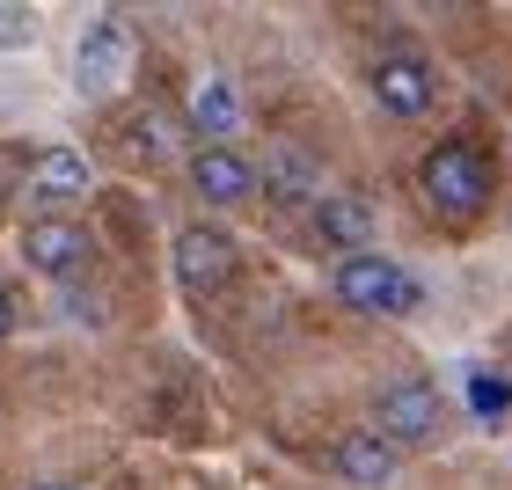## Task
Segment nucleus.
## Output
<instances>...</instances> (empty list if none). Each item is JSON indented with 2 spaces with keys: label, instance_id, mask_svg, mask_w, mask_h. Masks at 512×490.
Listing matches in <instances>:
<instances>
[{
  "label": "nucleus",
  "instance_id": "1",
  "mask_svg": "<svg viewBox=\"0 0 512 490\" xmlns=\"http://www.w3.org/2000/svg\"><path fill=\"white\" fill-rule=\"evenodd\" d=\"M337 300L344 308H359V315H417V300H425V286H417L410 271H395L388 256H337Z\"/></svg>",
  "mask_w": 512,
  "mask_h": 490
},
{
  "label": "nucleus",
  "instance_id": "2",
  "mask_svg": "<svg viewBox=\"0 0 512 490\" xmlns=\"http://www.w3.org/2000/svg\"><path fill=\"white\" fill-rule=\"evenodd\" d=\"M425 198L439 220H476L483 205H491V169L461 147V139H447L432 161H425Z\"/></svg>",
  "mask_w": 512,
  "mask_h": 490
},
{
  "label": "nucleus",
  "instance_id": "3",
  "mask_svg": "<svg viewBox=\"0 0 512 490\" xmlns=\"http://www.w3.org/2000/svg\"><path fill=\"white\" fill-rule=\"evenodd\" d=\"M439 417H447V403H439L432 381H388L374 395V432L388 439V447H425V439L439 432Z\"/></svg>",
  "mask_w": 512,
  "mask_h": 490
},
{
  "label": "nucleus",
  "instance_id": "4",
  "mask_svg": "<svg viewBox=\"0 0 512 490\" xmlns=\"http://www.w3.org/2000/svg\"><path fill=\"white\" fill-rule=\"evenodd\" d=\"M176 278H183V293H220L227 278H235V242L220 235V227H183L176 235Z\"/></svg>",
  "mask_w": 512,
  "mask_h": 490
},
{
  "label": "nucleus",
  "instance_id": "5",
  "mask_svg": "<svg viewBox=\"0 0 512 490\" xmlns=\"http://www.w3.org/2000/svg\"><path fill=\"white\" fill-rule=\"evenodd\" d=\"M22 264L44 271V278H74L88 264V227H74V220H30V227H22Z\"/></svg>",
  "mask_w": 512,
  "mask_h": 490
},
{
  "label": "nucleus",
  "instance_id": "6",
  "mask_svg": "<svg viewBox=\"0 0 512 490\" xmlns=\"http://www.w3.org/2000/svg\"><path fill=\"white\" fill-rule=\"evenodd\" d=\"M374 103L388 110V118H425L432 110V66L417 52H388L374 66Z\"/></svg>",
  "mask_w": 512,
  "mask_h": 490
},
{
  "label": "nucleus",
  "instance_id": "7",
  "mask_svg": "<svg viewBox=\"0 0 512 490\" xmlns=\"http://www.w3.org/2000/svg\"><path fill=\"white\" fill-rule=\"evenodd\" d=\"M308 227H315V242H330L337 256H366V242H374V213H366L359 198H344V191H322L308 205Z\"/></svg>",
  "mask_w": 512,
  "mask_h": 490
},
{
  "label": "nucleus",
  "instance_id": "8",
  "mask_svg": "<svg viewBox=\"0 0 512 490\" xmlns=\"http://www.w3.org/2000/svg\"><path fill=\"white\" fill-rule=\"evenodd\" d=\"M191 191L205 205H242L256 191V161H242L235 147H198L191 154Z\"/></svg>",
  "mask_w": 512,
  "mask_h": 490
},
{
  "label": "nucleus",
  "instance_id": "9",
  "mask_svg": "<svg viewBox=\"0 0 512 490\" xmlns=\"http://www.w3.org/2000/svg\"><path fill=\"white\" fill-rule=\"evenodd\" d=\"M125 59H132V44H125L118 22H88V30H81V66H74V81L88 88V96H103V88L125 81Z\"/></svg>",
  "mask_w": 512,
  "mask_h": 490
},
{
  "label": "nucleus",
  "instance_id": "10",
  "mask_svg": "<svg viewBox=\"0 0 512 490\" xmlns=\"http://www.w3.org/2000/svg\"><path fill=\"white\" fill-rule=\"evenodd\" d=\"M337 476L359 483V490H381V483H395V447L381 432H344L337 439Z\"/></svg>",
  "mask_w": 512,
  "mask_h": 490
},
{
  "label": "nucleus",
  "instance_id": "11",
  "mask_svg": "<svg viewBox=\"0 0 512 490\" xmlns=\"http://www.w3.org/2000/svg\"><path fill=\"white\" fill-rule=\"evenodd\" d=\"M191 125H198V139H213V147H220L227 132H242V103H235V88H227V74H205V81H198Z\"/></svg>",
  "mask_w": 512,
  "mask_h": 490
},
{
  "label": "nucleus",
  "instance_id": "12",
  "mask_svg": "<svg viewBox=\"0 0 512 490\" xmlns=\"http://www.w3.org/2000/svg\"><path fill=\"white\" fill-rule=\"evenodd\" d=\"M264 183H271V198L278 205H300V198H315V161L308 154H293V147H271L264 154Z\"/></svg>",
  "mask_w": 512,
  "mask_h": 490
},
{
  "label": "nucleus",
  "instance_id": "13",
  "mask_svg": "<svg viewBox=\"0 0 512 490\" xmlns=\"http://www.w3.org/2000/svg\"><path fill=\"white\" fill-rule=\"evenodd\" d=\"M37 191L44 198H88V161L74 147H44L37 154Z\"/></svg>",
  "mask_w": 512,
  "mask_h": 490
},
{
  "label": "nucleus",
  "instance_id": "14",
  "mask_svg": "<svg viewBox=\"0 0 512 490\" xmlns=\"http://www.w3.org/2000/svg\"><path fill=\"white\" fill-rule=\"evenodd\" d=\"M37 37V15L30 8H0V44H30Z\"/></svg>",
  "mask_w": 512,
  "mask_h": 490
},
{
  "label": "nucleus",
  "instance_id": "15",
  "mask_svg": "<svg viewBox=\"0 0 512 490\" xmlns=\"http://www.w3.org/2000/svg\"><path fill=\"white\" fill-rule=\"evenodd\" d=\"M8 330H15V300L0 293V337H8Z\"/></svg>",
  "mask_w": 512,
  "mask_h": 490
},
{
  "label": "nucleus",
  "instance_id": "16",
  "mask_svg": "<svg viewBox=\"0 0 512 490\" xmlns=\"http://www.w3.org/2000/svg\"><path fill=\"white\" fill-rule=\"evenodd\" d=\"M37 490H66V483H37Z\"/></svg>",
  "mask_w": 512,
  "mask_h": 490
}]
</instances>
